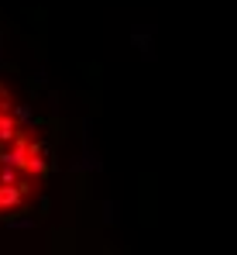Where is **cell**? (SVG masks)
I'll use <instances>...</instances> for the list:
<instances>
[{
    "mask_svg": "<svg viewBox=\"0 0 237 255\" xmlns=\"http://www.w3.org/2000/svg\"><path fill=\"white\" fill-rule=\"evenodd\" d=\"M24 172H28V176H35V179H41V176L48 172L45 152H28V166H24Z\"/></svg>",
    "mask_w": 237,
    "mask_h": 255,
    "instance_id": "cell-2",
    "label": "cell"
},
{
    "mask_svg": "<svg viewBox=\"0 0 237 255\" xmlns=\"http://www.w3.org/2000/svg\"><path fill=\"white\" fill-rule=\"evenodd\" d=\"M21 190H17V183H0V217H7V211H14L17 204H21Z\"/></svg>",
    "mask_w": 237,
    "mask_h": 255,
    "instance_id": "cell-1",
    "label": "cell"
},
{
    "mask_svg": "<svg viewBox=\"0 0 237 255\" xmlns=\"http://www.w3.org/2000/svg\"><path fill=\"white\" fill-rule=\"evenodd\" d=\"M17 131H21V125H17L10 114H3V118H0V141H3V145H10V141L17 138Z\"/></svg>",
    "mask_w": 237,
    "mask_h": 255,
    "instance_id": "cell-3",
    "label": "cell"
},
{
    "mask_svg": "<svg viewBox=\"0 0 237 255\" xmlns=\"http://www.w3.org/2000/svg\"><path fill=\"white\" fill-rule=\"evenodd\" d=\"M21 172L24 169H17V166H0V183H17Z\"/></svg>",
    "mask_w": 237,
    "mask_h": 255,
    "instance_id": "cell-5",
    "label": "cell"
},
{
    "mask_svg": "<svg viewBox=\"0 0 237 255\" xmlns=\"http://www.w3.org/2000/svg\"><path fill=\"white\" fill-rule=\"evenodd\" d=\"M14 121H17L21 128H24V125H31V121H35L31 107H28V104H17V107H14Z\"/></svg>",
    "mask_w": 237,
    "mask_h": 255,
    "instance_id": "cell-4",
    "label": "cell"
}]
</instances>
